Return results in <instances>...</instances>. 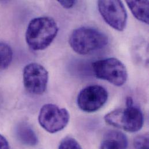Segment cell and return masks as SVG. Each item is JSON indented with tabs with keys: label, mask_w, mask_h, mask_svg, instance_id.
Returning a JSON list of instances; mask_svg holds the SVG:
<instances>
[{
	"label": "cell",
	"mask_w": 149,
	"mask_h": 149,
	"mask_svg": "<svg viewBox=\"0 0 149 149\" xmlns=\"http://www.w3.org/2000/svg\"><path fill=\"white\" fill-rule=\"evenodd\" d=\"M134 105V101L131 97H128L126 99V106H131Z\"/></svg>",
	"instance_id": "e0dca14e"
},
{
	"label": "cell",
	"mask_w": 149,
	"mask_h": 149,
	"mask_svg": "<svg viewBox=\"0 0 149 149\" xmlns=\"http://www.w3.org/2000/svg\"><path fill=\"white\" fill-rule=\"evenodd\" d=\"M134 145L135 149H149L148 134L136 136L134 139Z\"/></svg>",
	"instance_id": "5bb4252c"
},
{
	"label": "cell",
	"mask_w": 149,
	"mask_h": 149,
	"mask_svg": "<svg viewBox=\"0 0 149 149\" xmlns=\"http://www.w3.org/2000/svg\"><path fill=\"white\" fill-rule=\"evenodd\" d=\"M15 135L17 140L23 145L34 146L37 145L38 139L33 128L27 123H19L15 128Z\"/></svg>",
	"instance_id": "30bf717a"
},
{
	"label": "cell",
	"mask_w": 149,
	"mask_h": 149,
	"mask_svg": "<svg viewBox=\"0 0 149 149\" xmlns=\"http://www.w3.org/2000/svg\"><path fill=\"white\" fill-rule=\"evenodd\" d=\"M105 121L114 127L129 132H136L142 129L144 117L141 109L135 106H127L125 109H116L104 116Z\"/></svg>",
	"instance_id": "3957f363"
},
{
	"label": "cell",
	"mask_w": 149,
	"mask_h": 149,
	"mask_svg": "<svg viewBox=\"0 0 149 149\" xmlns=\"http://www.w3.org/2000/svg\"><path fill=\"white\" fill-rule=\"evenodd\" d=\"M70 120L69 111L54 104H44L38 116L40 125L47 132L55 134L63 130Z\"/></svg>",
	"instance_id": "5b68a950"
},
{
	"label": "cell",
	"mask_w": 149,
	"mask_h": 149,
	"mask_svg": "<svg viewBox=\"0 0 149 149\" xmlns=\"http://www.w3.org/2000/svg\"><path fill=\"white\" fill-rule=\"evenodd\" d=\"M59 149H82L79 143L72 137H66L61 142Z\"/></svg>",
	"instance_id": "4fadbf2b"
},
{
	"label": "cell",
	"mask_w": 149,
	"mask_h": 149,
	"mask_svg": "<svg viewBox=\"0 0 149 149\" xmlns=\"http://www.w3.org/2000/svg\"><path fill=\"white\" fill-rule=\"evenodd\" d=\"M99 11L104 20L114 29L122 31L126 27L128 15L121 1H99Z\"/></svg>",
	"instance_id": "8992f818"
},
{
	"label": "cell",
	"mask_w": 149,
	"mask_h": 149,
	"mask_svg": "<svg viewBox=\"0 0 149 149\" xmlns=\"http://www.w3.org/2000/svg\"><path fill=\"white\" fill-rule=\"evenodd\" d=\"M109 42L107 36L95 28L81 27L74 30L69 37V44L79 55H85L105 47Z\"/></svg>",
	"instance_id": "7a4b0ae2"
},
{
	"label": "cell",
	"mask_w": 149,
	"mask_h": 149,
	"mask_svg": "<svg viewBox=\"0 0 149 149\" xmlns=\"http://www.w3.org/2000/svg\"><path fill=\"white\" fill-rule=\"evenodd\" d=\"M59 4L63 6L64 8L69 9L74 6L75 3L77 2L76 1H58Z\"/></svg>",
	"instance_id": "9a60e30c"
},
{
	"label": "cell",
	"mask_w": 149,
	"mask_h": 149,
	"mask_svg": "<svg viewBox=\"0 0 149 149\" xmlns=\"http://www.w3.org/2000/svg\"><path fill=\"white\" fill-rule=\"evenodd\" d=\"M95 76L110 84L121 86L128 78V72L123 63L115 58H109L97 61L92 63Z\"/></svg>",
	"instance_id": "277c9868"
},
{
	"label": "cell",
	"mask_w": 149,
	"mask_h": 149,
	"mask_svg": "<svg viewBox=\"0 0 149 149\" xmlns=\"http://www.w3.org/2000/svg\"><path fill=\"white\" fill-rule=\"evenodd\" d=\"M23 79L24 86L29 92L40 95L47 89L49 74L42 65L37 63H31L24 67Z\"/></svg>",
	"instance_id": "52a82bcc"
},
{
	"label": "cell",
	"mask_w": 149,
	"mask_h": 149,
	"mask_svg": "<svg viewBox=\"0 0 149 149\" xmlns=\"http://www.w3.org/2000/svg\"><path fill=\"white\" fill-rule=\"evenodd\" d=\"M59 28L54 19L39 17L32 19L26 31V41L34 51H41L48 48L56 37Z\"/></svg>",
	"instance_id": "6da1fadb"
},
{
	"label": "cell",
	"mask_w": 149,
	"mask_h": 149,
	"mask_svg": "<svg viewBox=\"0 0 149 149\" xmlns=\"http://www.w3.org/2000/svg\"><path fill=\"white\" fill-rule=\"evenodd\" d=\"M128 139L123 132L110 131L106 133L100 149H127Z\"/></svg>",
	"instance_id": "9c48e42d"
},
{
	"label": "cell",
	"mask_w": 149,
	"mask_h": 149,
	"mask_svg": "<svg viewBox=\"0 0 149 149\" xmlns=\"http://www.w3.org/2000/svg\"><path fill=\"white\" fill-rule=\"evenodd\" d=\"M0 149H9L8 142L6 138L0 134Z\"/></svg>",
	"instance_id": "2e32d148"
},
{
	"label": "cell",
	"mask_w": 149,
	"mask_h": 149,
	"mask_svg": "<svg viewBox=\"0 0 149 149\" xmlns=\"http://www.w3.org/2000/svg\"><path fill=\"white\" fill-rule=\"evenodd\" d=\"M128 6L134 16L139 21L149 24V1H127Z\"/></svg>",
	"instance_id": "8fae6325"
},
{
	"label": "cell",
	"mask_w": 149,
	"mask_h": 149,
	"mask_svg": "<svg viewBox=\"0 0 149 149\" xmlns=\"http://www.w3.org/2000/svg\"><path fill=\"white\" fill-rule=\"evenodd\" d=\"M13 58V51L6 43L0 42V69L3 70L9 67Z\"/></svg>",
	"instance_id": "7c38bea8"
},
{
	"label": "cell",
	"mask_w": 149,
	"mask_h": 149,
	"mask_svg": "<svg viewBox=\"0 0 149 149\" xmlns=\"http://www.w3.org/2000/svg\"><path fill=\"white\" fill-rule=\"evenodd\" d=\"M107 99L108 92L104 87L98 85H91L79 92L77 102L82 111L92 113L102 108Z\"/></svg>",
	"instance_id": "ba28073f"
}]
</instances>
